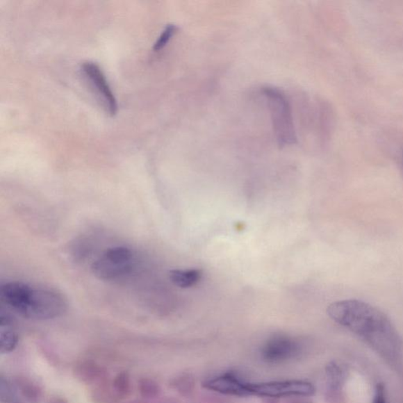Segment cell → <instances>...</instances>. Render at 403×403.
I'll use <instances>...</instances> for the list:
<instances>
[{"label": "cell", "mask_w": 403, "mask_h": 403, "mask_svg": "<svg viewBox=\"0 0 403 403\" xmlns=\"http://www.w3.org/2000/svg\"><path fill=\"white\" fill-rule=\"evenodd\" d=\"M329 318L352 331L390 363L400 360L402 342L388 318L366 302L348 299L334 302L327 309Z\"/></svg>", "instance_id": "obj_1"}, {"label": "cell", "mask_w": 403, "mask_h": 403, "mask_svg": "<svg viewBox=\"0 0 403 403\" xmlns=\"http://www.w3.org/2000/svg\"><path fill=\"white\" fill-rule=\"evenodd\" d=\"M67 310V302L62 294L31 287L17 313L28 319L49 320L63 315Z\"/></svg>", "instance_id": "obj_2"}, {"label": "cell", "mask_w": 403, "mask_h": 403, "mask_svg": "<svg viewBox=\"0 0 403 403\" xmlns=\"http://www.w3.org/2000/svg\"><path fill=\"white\" fill-rule=\"evenodd\" d=\"M265 96L268 99L272 126H274L278 144L281 146L296 143L295 129L291 106L281 91L275 88H265Z\"/></svg>", "instance_id": "obj_3"}, {"label": "cell", "mask_w": 403, "mask_h": 403, "mask_svg": "<svg viewBox=\"0 0 403 403\" xmlns=\"http://www.w3.org/2000/svg\"><path fill=\"white\" fill-rule=\"evenodd\" d=\"M133 253L126 247L109 248L92 265L93 274L103 281L120 279L132 270Z\"/></svg>", "instance_id": "obj_4"}, {"label": "cell", "mask_w": 403, "mask_h": 403, "mask_svg": "<svg viewBox=\"0 0 403 403\" xmlns=\"http://www.w3.org/2000/svg\"><path fill=\"white\" fill-rule=\"evenodd\" d=\"M248 390L250 395L268 397V398L311 396L315 393V388L312 384L302 381L249 384Z\"/></svg>", "instance_id": "obj_5"}, {"label": "cell", "mask_w": 403, "mask_h": 403, "mask_svg": "<svg viewBox=\"0 0 403 403\" xmlns=\"http://www.w3.org/2000/svg\"><path fill=\"white\" fill-rule=\"evenodd\" d=\"M299 351V343L291 338L277 336L265 343L262 348V357L268 363H282L295 357Z\"/></svg>", "instance_id": "obj_6"}, {"label": "cell", "mask_w": 403, "mask_h": 403, "mask_svg": "<svg viewBox=\"0 0 403 403\" xmlns=\"http://www.w3.org/2000/svg\"><path fill=\"white\" fill-rule=\"evenodd\" d=\"M248 384L240 381L235 375L227 373L205 381L204 387L218 393L242 397L250 395Z\"/></svg>", "instance_id": "obj_7"}, {"label": "cell", "mask_w": 403, "mask_h": 403, "mask_svg": "<svg viewBox=\"0 0 403 403\" xmlns=\"http://www.w3.org/2000/svg\"><path fill=\"white\" fill-rule=\"evenodd\" d=\"M82 67L85 74L92 80L93 84L97 86L99 92L102 94L106 104L108 105L110 114L112 115H116L117 111V99L114 93L112 92L102 70L100 69L97 63L92 62L85 63L83 64Z\"/></svg>", "instance_id": "obj_8"}, {"label": "cell", "mask_w": 403, "mask_h": 403, "mask_svg": "<svg viewBox=\"0 0 403 403\" xmlns=\"http://www.w3.org/2000/svg\"><path fill=\"white\" fill-rule=\"evenodd\" d=\"M326 377L328 381L329 397L337 400L340 398L342 388L345 385L347 371L340 365L331 363L326 367Z\"/></svg>", "instance_id": "obj_9"}, {"label": "cell", "mask_w": 403, "mask_h": 403, "mask_svg": "<svg viewBox=\"0 0 403 403\" xmlns=\"http://www.w3.org/2000/svg\"><path fill=\"white\" fill-rule=\"evenodd\" d=\"M19 336L15 328L13 322L8 316L1 315L0 318V346L1 352H10L17 346Z\"/></svg>", "instance_id": "obj_10"}, {"label": "cell", "mask_w": 403, "mask_h": 403, "mask_svg": "<svg viewBox=\"0 0 403 403\" xmlns=\"http://www.w3.org/2000/svg\"><path fill=\"white\" fill-rule=\"evenodd\" d=\"M202 272L197 269L174 270L170 272V278L176 286L182 288H191L201 279Z\"/></svg>", "instance_id": "obj_11"}, {"label": "cell", "mask_w": 403, "mask_h": 403, "mask_svg": "<svg viewBox=\"0 0 403 403\" xmlns=\"http://www.w3.org/2000/svg\"><path fill=\"white\" fill-rule=\"evenodd\" d=\"M76 376L88 384L97 382L104 378L105 372L96 364L83 363L76 369Z\"/></svg>", "instance_id": "obj_12"}, {"label": "cell", "mask_w": 403, "mask_h": 403, "mask_svg": "<svg viewBox=\"0 0 403 403\" xmlns=\"http://www.w3.org/2000/svg\"><path fill=\"white\" fill-rule=\"evenodd\" d=\"M176 31L177 27L174 25V24H169V25L165 28L162 34L160 35L155 45H154V51H158L162 50L163 47L169 43V41L174 37Z\"/></svg>", "instance_id": "obj_13"}, {"label": "cell", "mask_w": 403, "mask_h": 403, "mask_svg": "<svg viewBox=\"0 0 403 403\" xmlns=\"http://www.w3.org/2000/svg\"><path fill=\"white\" fill-rule=\"evenodd\" d=\"M114 390L117 396L126 397L130 393V381L126 373H121L114 382Z\"/></svg>", "instance_id": "obj_14"}, {"label": "cell", "mask_w": 403, "mask_h": 403, "mask_svg": "<svg viewBox=\"0 0 403 403\" xmlns=\"http://www.w3.org/2000/svg\"><path fill=\"white\" fill-rule=\"evenodd\" d=\"M140 389L142 395L146 398H154L159 392L158 386L155 382L145 379L140 382Z\"/></svg>", "instance_id": "obj_15"}, {"label": "cell", "mask_w": 403, "mask_h": 403, "mask_svg": "<svg viewBox=\"0 0 403 403\" xmlns=\"http://www.w3.org/2000/svg\"><path fill=\"white\" fill-rule=\"evenodd\" d=\"M372 403H387L386 393H385V387L382 383L377 384Z\"/></svg>", "instance_id": "obj_16"}]
</instances>
